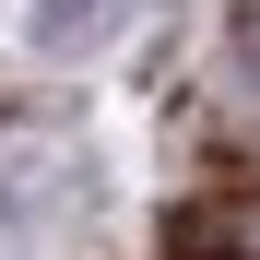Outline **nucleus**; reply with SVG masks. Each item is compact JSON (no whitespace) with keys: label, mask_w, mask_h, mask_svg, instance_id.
I'll return each mask as SVG.
<instances>
[{"label":"nucleus","mask_w":260,"mask_h":260,"mask_svg":"<svg viewBox=\"0 0 260 260\" xmlns=\"http://www.w3.org/2000/svg\"><path fill=\"white\" fill-rule=\"evenodd\" d=\"M83 12H95V0H48V12H36V24H48V36H71Z\"/></svg>","instance_id":"nucleus-1"}]
</instances>
